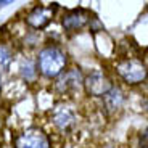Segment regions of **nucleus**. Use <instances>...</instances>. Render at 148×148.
Instances as JSON below:
<instances>
[{
	"label": "nucleus",
	"instance_id": "f03ea898",
	"mask_svg": "<svg viewBox=\"0 0 148 148\" xmlns=\"http://www.w3.org/2000/svg\"><path fill=\"white\" fill-rule=\"evenodd\" d=\"M114 71L121 81L127 85H138L143 84L148 79V68L140 58L135 56H126L116 61Z\"/></svg>",
	"mask_w": 148,
	"mask_h": 148
},
{
	"label": "nucleus",
	"instance_id": "f8f14e48",
	"mask_svg": "<svg viewBox=\"0 0 148 148\" xmlns=\"http://www.w3.org/2000/svg\"><path fill=\"white\" fill-rule=\"evenodd\" d=\"M143 140H145V142H147V143H148V129H147V130H145V132H143Z\"/></svg>",
	"mask_w": 148,
	"mask_h": 148
},
{
	"label": "nucleus",
	"instance_id": "f257e3e1",
	"mask_svg": "<svg viewBox=\"0 0 148 148\" xmlns=\"http://www.w3.org/2000/svg\"><path fill=\"white\" fill-rule=\"evenodd\" d=\"M37 73L44 79L55 81L61 73L68 69V53L58 45H45L36 56Z\"/></svg>",
	"mask_w": 148,
	"mask_h": 148
},
{
	"label": "nucleus",
	"instance_id": "6e6552de",
	"mask_svg": "<svg viewBox=\"0 0 148 148\" xmlns=\"http://www.w3.org/2000/svg\"><path fill=\"white\" fill-rule=\"evenodd\" d=\"M90 21V11L85 8H73L68 10L61 15V26H63L64 32H77V31L84 29Z\"/></svg>",
	"mask_w": 148,
	"mask_h": 148
},
{
	"label": "nucleus",
	"instance_id": "ddd939ff",
	"mask_svg": "<svg viewBox=\"0 0 148 148\" xmlns=\"http://www.w3.org/2000/svg\"><path fill=\"white\" fill-rule=\"evenodd\" d=\"M11 0H7V2H0V7H5V5H10Z\"/></svg>",
	"mask_w": 148,
	"mask_h": 148
},
{
	"label": "nucleus",
	"instance_id": "39448f33",
	"mask_svg": "<svg viewBox=\"0 0 148 148\" xmlns=\"http://www.w3.org/2000/svg\"><path fill=\"white\" fill-rule=\"evenodd\" d=\"M84 87V76L79 68H69L61 73L53 82V89L58 95H73Z\"/></svg>",
	"mask_w": 148,
	"mask_h": 148
},
{
	"label": "nucleus",
	"instance_id": "7ed1b4c3",
	"mask_svg": "<svg viewBox=\"0 0 148 148\" xmlns=\"http://www.w3.org/2000/svg\"><path fill=\"white\" fill-rule=\"evenodd\" d=\"M56 11H58V3L36 5L26 13L24 23H26L27 27H31L34 31H44L53 21Z\"/></svg>",
	"mask_w": 148,
	"mask_h": 148
},
{
	"label": "nucleus",
	"instance_id": "20e7f679",
	"mask_svg": "<svg viewBox=\"0 0 148 148\" xmlns=\"http://www.w3.org/2000/svg\"><path fill=\"white\" fill-rule=\"evenodd\" d=\"M15 148H52V140L48 134L40 127H29L16 134L13 138Z\"/></svg>",
	"mask_w": 148,
	"mask_h": 148
},
{
	"label": "nucleus",
	"instance_id": "1a4fd4ad",
	"mask_svg": "<svg viewBox=\"0 0 148 148\" xmlns=\"http://www.w3.org/2000/svg\"><path fill=\"white\" fill-rule=\"evenodd\" d=\"M124 101H126V95H124L122 89L118 87V85H113L110 92L103 97V105H105V110L108 113H116V111H119L122 108V105H124Z\"/></svg>",
	"mask_w": 148,
	"mask_h": 148
},
{
	"label": "nucleus",
	"instance_id": "423d86ee",
	"mask_svg": "<svg viewBox=\"0 0 148 148\" xmlns=\"http://www.w3.org/2000/svg\"><path fill=\"white\" fill-rule=\"evenodd\" d=\"M111 79L106 76V73L101 69H92L84 77V90L90 97H100L103 98L113 87Z\"/></svg>",
	"mask_w": 148,
	"mask_h": 148
},
{
	"label": "nucleus",
	"instance_id": "9b49d317",
	"mask_svg": "<svg viewBox=\"0 0 148 148\" xmlns=\"http://www.w3.org/2000/svg\"><path fill=\"white\" fill-rule=\"evenodd\" d=\"M13 48L5 42H0V69H8L13 61Z\"/></svg>",
	"mask_w": 148,
	"mask_h": 148
},
{
	"label": "nucleus",
	"instance_id": "4468645a",
	"mask_svg": "<svg viewBox=\"0 0 148 148\" xmlns=\"http://www.w3.org/2000/svg\"><path fill=\"white\" fill-rule=\"evenodd\" d=\"M138 148H148V145H143V147H138Z\"/></svg>",
	"mask_w": 148,
	"mask_h": 148
},
{
	"label": "nucleus",
	"instance_id": "2eb2a0df",
	"mask_svg": "<svg viewBox=\"0 0 148 148\" xmlns=\"http://www.w3.org/2000/svg\"><path fill=\"white\" fill-rule=\"evenodd\" d=\"M0 148H2V140H0Z\"/></svg>",
	"mask_w": 148,
	"mask_h": 148
},
{
	"label": "nucleus",
	"instance_id": "0eeeda50",
	"mask_svg": "<svg viewBox=\"0 0 148 148\" xmlns=\"http://www.w3.org/2000/svg\"><path fill=\"white\" fill-rule=\"evenodd\" d=\"M50 121L55 126L56 130H60L61 134L71 132L77 122L76 118V111L66 103H56L50 111Z\"/></svg>",
	"mask_w": 148,
	"mask_h": 148
},
{
	"label": "nucleus",
	"instance_id": "9d476101",
	"mask_svg": "<svg viewBox=\"0 0 148 148\" xmlns=\"http://www.w3.org/2000/svg\"><path fill=\"white\" fill-rule=\"evenodd\" d=\"M19 74H21V77L24 79L26 82H34L39 76L37 73V66H36V60H29L26 58L19 64Z\"/></svg>",
	"mask_w": 148,
	"mask_h": 148
},
{
	"label": "nucleus",
	"instance_id": "dca6fc26",
	"mask_svg": "<svg viewBox=\"0 0 148 148\" xmlns=\"http://www.w3.org/2000/svg\"><path fill=\"white\" fill-rule=\"evenodd\" d=\"M147 110H148V101H147Z\"/></svg>",
	"mask_w": 148,
	"mask_h": 148
}]
</instances>
